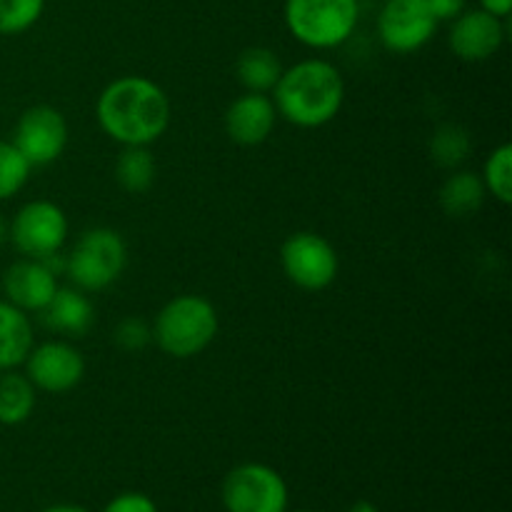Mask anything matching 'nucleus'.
Masks as SVG:
<instances>
[{"label": "nucleus", "instance_id": "f257e3e1", "mask_svg": "<svg viewBox=\"0 0 512 512\" xmlns=\"http://www.w3.org/2000/svg\"><path fill=\"white\" fill-rule=\"evenodd\" d=\"M98 125L120 145H153L165 135L173 115L168 93L145 75L110 80L95 103Z\"/></svg>", "mask_w": 512, "mask_h": 512}, {"label": "nucleus", "instance_id": "f03ea898", "mask_svg": "<svg viewBox=\"0 0 512 512\" xmlns=\"http://www.w3.org/2000/svg\"><path fill=\"white\" fill-rule=\"evenodd\" d=\"M270 93L278 118L295 128H323L343 108L345 80L330 60L308 58L293 68H283Z\"/></svg>", "mask_w": 512, "mask_h": 512}, {"label": "nucleus", "instance_id": "7ed1b4c3", "mask_svg": "<svg viewBox=\"0 0 512 512\" xmlns=\"http://www.w3.org/2000/svg\"><path fill=\"white\" fill-rule=\"evenodd\" d=\"M218 310L203 295H175L160 308L153 323V340L165 355L188 360L213 345L218 335Z\"/></svg>", "mask_w": 512, "mask_h": 512}, {"label": "nucleus", "instance_id": "20e7f679", "mask_svg": "<svg viewBox=\"0 0 512 512\" xmlns=\"http://www.w3.org/2000/svg\"><path fill=\"white\" fill-rule=\"evenodd\" d=\"M285 28L313 50H333L348 43L360 20V0H285Z\"/></svg>", "mask_w": 512, "mask_h": 512}, {"label": "nucleus", "instance_id": "39448f33", "mask_svg": "<svg viewBox=\"0 0 512 512\" xmlns=\"http://www.w3.org/2000/svg\"><path fill=\"white\" fill-rule=\"evenodd\" d=\"M128 265V245L113 228H90L65 255V275L83 293H98L118 283Z\"/></svg>", "mask_w": 512, "mask_h": 512}, {"label": "nucleus", "instance_id": "423d86ee", "mask_svg": "<svg viewBox=\"0 0 512 512\" xmlns=\"http://www.w3.org/2000/svg\"><path fill=\"white\" fill-rule=\"evenodd\" d=\"M220 498L228 512H288V485L265 463H243L223 480Z\"/></svg>", "mask_w": 512, "mask_h": 512}, {"label": "nucleus", "instance_id": "0eeeda50", "mask_svg": "<svg viewBox=\"0 0 512 512\" xmlns=\"http://www.w3.org/2000/svg\"><path fill=\"white\" fill-rule=\"evenodd\" d=\"M280 265H283L285 278L295 288L308 290V293H320V290L330 288L340 270L333 243L310 230H300L285 240L280 248Z\"/></svg>", "mask_w": 512, "mask_h": 512}, {"label": "nucleus", "instance_id": "6e6552de", "mask_svg": "<svg viewBox=\"0 0 512 512\" xmlns=\"http://www.w3.org/2000/svg\"><path fill=\"white\" fill-rule=\"evenodd\" d=\"M70 223L65 210L53 200H30L15 213L10 238L25 258L43 260L55 255L68 243Z\"/></svg>", "mask_w": 512, "mask_h": 512}, {"label": "nucleus", "instance_id": "1a4fd4ad", "mask_svg": "<svg viewBox=\"0 0 512 512\" xmlns=\"http://www.w3.org/2000/svg\"><path fill=\"white\" fill-rule=\"evenodd\" d=\"M438 30L428 0H385L378 13V38L395 55L418 53Z\"/></svg>", "mask_w": 512, "mask_h": 512}, {"label": "nucleus", "instance_id": "9d476101", "mask_svg": "<svg viewBox=\"0 0 512 512\" xmlns=\"http://www.w3.org/2000/svg\"><path fill=\"white\" fill-rule=\"evenodd\" d=\"M68 120L53 105H33L18 118L10 143L33 168L50 165L68 148Z\"/></svg>", "mask_w": 512, "mask_h": 512}, {"label": "nucleus", "instance_id": "9b49d317", "mask_svg": "<svg viewBox=\"0 0 512 512\" xmlns=\"http://www.w3.org/2000/svg\"><path fill=\"white\" fill-rule=\"evenodd\" d=\"M25 378L50 395L70 393L85 378V358L70 340H45L25 358Z\"/></svg>", "mask_w": 512, "mask_h": 512}, {"label": "nucleus", "instance_id": "f8f14e48", "mask_svg": "<svg viewBox=\"0 0 512 512\" xmlns=\"http://www.w3.org/2000/svg\"><path fill=\"white\" fill-rule=\"evenodd\" d=\"M450 23V50L465 63H483L498 55L508 33L503 18H495L480 8H465Z\"/></svg>", "mask_w": 512, "mask_h": 512}, {"label": "nucleus", "instance_id": "ddd939ff", "mask_svg": "<svg viewBox=\"0 0 512 512\" xmlns=\"http://www.w3.org/2000/svg\"><path fill=\"white\" fill-rule=\"evenodd\" d=\"M58 288V275L45 260L23 258L10 265L3 275L5 300L25 313H40Z\"/></svg>", "mask_w": 512, "mask_h": 512}, {"label": "nucleus", "instance_id": "4468645a", "mask_svg": "<svg viewBox=\"0 0 512 512\" xmlns=\"http://www.w3.org/2000/svg\"><path fill=\"white\" fill-rule=\"evenodd\" d=\"M275 123H278V110L268 93L245 90L225 110V133L233 143L245 145V148L265 143L273 135Z\"/></svg>", "mask_w": 512, "mask_h": 512}, {"label": "nucleus", "instance_id": "2eb2a0df", "mask_svg": "<svg viewBox=\"0 0 512 512\" xmlns=\"http://www.w3.org/2000/svg\"><path fill=\"white\" fill-rule=\"evenodd\" d=\"M40 320L48 330L63 338H83L95 323V308L88 293L80 288H58L50 303L40 310Z\"/></svg>", "mask_w": 512, "mask_h": 512}, {"label": "nucleus", "instance_id": "dca6fc26", "mask_svg": "<svg viewBox=\"0 0 512 512\" xmlns=\"http://www.w3.org/2000/svg\"><path fill=\"white\" fill-rule=\"evenodd\" d=\"M33 345L35 335L30 315L8 300H0V373L20 368Z\"/></svg>", "mask_w": 512, "mask_h": 512}, {"label": "nucleus", "instance_id": "f3484780", "mask_svg": "<svg viewBox=\"0 0 512 512\" xmlns=\"http://www.w3.org/2000/svg\"><path fill=\"white\" fill-rule=\"evenodd\" d=\"M485 198H488V190H485L483 178L478 173H473V170L450 173L445 178V183L440 185L438 193L440 208L450 218H468V215H475L483 208Z\"/></svg>", "mask_w": 512, "mask_h": 512}, {"label": "nucleus", "instance_id": "a211bd4d", "mask_svg": "<svg viewBox=\"0 0 512 512\" xmlns=\"http://www.w3.org/2000/svg\"><path fill=\"white\" fill-rule=\"evenodd\" d=\"M280 73H283L280 58L263 45L245 48L235 60V75H238L240 85L250 93H270L278 83Z\"/></svg>", "mask_w": 512, "mask_h": 512}, {"label": "nucleus", "instance_id": "6ab92c4d", "mask_svg": "<svg viewBox=\"0 0 512 512\" xmlns=\"http://www.w3.org/2000/svg\"><path fill=\"white\" fill-rule=\"evenodd\" d=\"M158 165H155L150 145H123L115 160V180L130 195H143L153 188Z\"/></svg>", "mask_w": 512, "mask_h": 512}, {"label": "nucleus", "instance_id": "aec40b11", "mask_svg": "<svg viewBox=\"0 0 512 512\" xmlns=\"http://www.w3.org/2000/svg\"><path fill=\"white\" fill-rule=\"evenodd\" d=\"M35 393L25 373L5 370L0 375V423L3 425H23L35 410Z\"/></svg>", "mask_w": 512, "mask_h": 512}, {"label": "nucleus", "instance_id": "412c9836", "mask_svg": "<svg viewBox=\"0 0 512 512\" xmlns=\"http://www.w3.org/2000/svg\"><path fill=\"white\" fill-rule=\"evenodd\" d=\"M473 150V138L468 130L458 123H445L430 138V158L440 165V168H458L465 163Z\"/></svg>", "mask_w": 512, "mask_h": 512}, {"label": "nucleus", "instance_id": "4be33fe9", "mask_svg": "<svg viewBox=\"0 0 512 512\" xmlns=\"http://www.w3.org/2000/svg\"><path fill=\"white\" fill-rule=\"evenodd\" d=\"M483 178L485 190L493 195L498 203L510 205L512 203V145L503 143L485 158L483 165Z\"/></svg>", "mask_w": 512, "mask_h": 512}, {"label": "nucleus", "instance_id": "5701e85b", "mask_svg": "<svg viewBox=\"0 0 512 512\" xmlns=\"http://www.w3.org/2000/svg\"><path fill=\"white\" fill-rule=\"evenodd\" d=\"M33 165L20 155L10 140H0V200H8L25 188Z\"/></svg>", "mask_w": 512, "mask_h": 512}, {"label": "nucleus", "instance_id": "b1692460", "mask_svg": "<svg viewBox=\"0 0 512 512\" xmlns=\"http://www.w3.org/2000/svg\"><path fill=\"white\" fill-rule=\"evenodd\" d=\"M45 10V0H0V35H20L33 28Z\"/></svg>", "mask_w": 512, "mask_h": 512}, {"label": "nucleus", "instance_id": "393cba45", "mask_svg": "<svg viewBox=\"0 0 512 512\" xmlns=\"http://www.w3.org/2000/svg\"><path fill=\"white\" fill-rule=\"evenodd\" d=\"M113 340L123 353H140V350L153 343V325L148 320L138 318V315H128L118 323Z\"/></svg>", "mask_w": 512, "mask_h": 512}, {"label": "nucleus", "instance_id": "a878e982", "mask_svg": "<svg viewBox=\"0 0 512 512\" xmlns=\"http://www.w3.org/2000/svg\"><path fill=\"white\" fill-rule=\"evenodd\" d=\"M103 512H158V505L145 493H120L105 505Z\"/></svg>", "mask_w": 512, "mask_h": 512}, {"label": "nucleus", "instance_id": "bb28decb", "mask_svg": "<svg viewBox=\"0 0 512 512\" xmlns=\"http://www.w3.org/2000/svg\"><path fill=\"white\" fill-rule=\"evenodd\" d=\"M428 5L438 23H450L468 8V0H428Z\"/></svg>", "mask_w": 512, "mask_h": 512}, {"label": "nucleus", "instance_id": "cd10ccee", "mask_svg": "<svg viewBox=\"0 0 512 512\" xmlns=\"http://www.w3.org/2000/svg\"><path fill=\"white\" fill-rule=\"evenodd\" d=\"M480 10L495 15V18H508L512 10V0H478Z\"/></svg>", "mask_w": 512, "mask_h": 512}, {"label": "nucleus", "instance_id": "c85d7f7f", "mask_svg": "<svg viewBox=\"0 0 512 512\" xmlns=\"http://www.w3.org/2000/svg\"><path fill=\"white\" fill-rule=\"evenodd\" d=\"M40 512H90V510L83 508V505H50V508Z\"/></svg>", "mask_w": 512, "mask_h": 512}, {"label": "nucleus", "instance_id": "c756f323", "mask_svg": "<svg viewBox=\"0 0 512 512\" xmlns=\"http://www.w3.org/2000/svg\"><path fill=\"white\" fill-rule=\"evenodd\" d=\"M348 512H380L378 505H373L370 500H358Z\"/></svg>", "mask_w": 512, "mask_h": 512}, {"label": "nucleus", "instance_id": "7c9ffc66", "mask_svg": "<svg viewBox=\"0 0 512 512\" xmlns=\"http://www.w3.org/2000/svg\"><path fill=\"white\" fill-rule=\"evenodd\" d=\"M8 238H10V223H5V220L0 218V245H3Z\"/></svg>", "mask_w": 512, "mask_h": 512}, {"label": "nucleus", "instance_id": "2f4dec72", "mask_svg": "<svg viewBox=\"0 0 512 512\" xmlns=\"http://www.w3.org/2000/svg\"><path fill=\"white\" fill-rule=\"evenodd\" d=\"M295 512H318V510H295Z\"/></svg>", "mask_w": 512, "mask_h": 512}]
</instances>
